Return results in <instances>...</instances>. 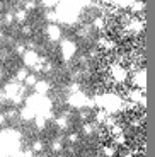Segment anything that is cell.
<instances>
[{
	"instance_id": "obj_16",
	"label": "cell",
	"mask_w": 155,
	"mask_h": 157,
	"mask_svg": "<svg viewBox=\"0 0 155 157\" xmlns=\"http://www.w3.org/2000/svg\"><path fill=\"white\" fill-rule=\"evenodd\" d=\"M0 43H2V36H0Z\"/></svg>"
},
{
	"instance_id": "obj_6",
	"label": "cell",
	"mask_w": 155,
	"mask_h": 157,
	"mask_svg": "<svg viewBox=\"0 0 155 157\" xmlns=\"http://www.w3.org/2000/svg\"><path fill=\"white\" fill-rule=\"evenodd\" d=\"M51 150H53V152H62V150H63V144L60 140H55L53 144H51Z\"/></svg>"
},
{
	"instance_id": "obj_4",
	"label": "cell",
	"mask_w": 155,
	"mask_h": 157,
	"mask_svg": "<svg viewBox=\"0 0 155 157\" xmlns=\"http://www.w3.org/2000/svg\"><path fill=\"white\" fill-rule=\"evenodd\" d=\"M27 74H29V72H27L26 67L19 68V70H17V74H16V80H17V82H24V78L27 77Z\"/></svg>"
},
{
	"instance_id": "obj_13",
	"label": "cell",
	"mask_w": 155,
	"mask_h": 157,
	"mask_svg": "<svg viewBox=\"0 0 155 157\" xmlns=\"http://www.w3.org/2000/svg\"><path fill=\"white\" fill-rule=\"evenodd\" d=\"M34 7H36V2H27V4L24 5V9H26L27 12H29V10H32Z\"/></svg>"
},
{
	"instance_id": "obj_5",
	"label": "cell",
	"mask_w": 155,
	"mask_h": 157,
	"mask_svg": "<svg viewBox=\"0 0 155 157\" xmlns=\"http://www.w3.org/2000/svg\"><path fill=\"white\" fill-rule=\"evenodd\" d=\"M36 82H38V80H36V77L32 74H27V77L24 78V86L26 87H34Z\"/></svg>"
},
{
	"instance_id": "obj_11",
	"label": "cell",
	"mask_w": 155,
	"mask_h": 157,
	"mask_svg": "<svg viewBox=\"0 0 155 157\" xmlns=\"http://www.w3.org/2000/svg\"><path fill=\"white\" fill-rule=\"evenodd\" d=\"M14 21H16V14L7 12V14H5V24H10V22H14Z\"/></svg>"
},
{
	"instance_id": "obj_12",
	"label": "cell",
	"mask_w": 155,
	"mask_h": 157,
	"mask_svg": "<svg viewBox=\"0 0 155 157\" xmlns=\"http://www.w3.org/2000/svg\"><path fill=\"white\" fill-rule=\"evenodd\" d=\"M21 33H22L24 36H31V33H32V29L29 28V26H24L22 29H21Z\"/></svg>"
},
{
	"instance_id": "obj_7",
	"label": "cell",
	"mask_w": 155,
	"mask_h": 157,
	"mask_svg": "<svg viewBox=\"0 0 155 157\" xmlns=\"http://www.w3.org/2000/svg\"><path fill=\"white\" fill-rule=\"evenodd\" d=\"M26 51H27V48H26V44H24V43H17L16 44V53H17V55H24Z\"/></svg>"
},
{
	"instance_id": "obj_9",
	"label": "cell",
	"mask_w": 155,
	"mask_h": 157,
	"mask_svg": "<svg viewBox=\"0 0 155 157\" xmlns=\"http://www.w3.org/2000/svg\"><path fill=\"white\" fill-rule=\"evenodd\" d=\"M17 118V111L16 109H9L7 113H5V120H16Z\"/></svg>"
},
{
	"instance_id": "obj_8",
	"label": "cell",
	"mask_w": 155,
	"mask_h": 157,
	"mask_svg": "<svg viewBox=\"0 0 155 157\" xmlns=\"http://www.w3.org/2000/svg\"><path fill=\"white\" fill-rule=\"evenodd\" d=\"M43 149H44L43 142H34V144H32V150H34V154L41 152V150H43Z\"/></svg>"
},
{
	"instance_id": "obj_1",
	"label": "cell",
	"mask_w": 155,
	"mask_h": 157,
	"mask_svg": "<svg viewBox=\"0 0 155 157\" xmlns=\"http://www.w3.org/2000/svg\"><path fill=\"white\" fill-rule=\"evenodd\" d=\"M48 38L51 41H58L60 39V29L56 24H48Z\"/></svg>"
},
{
	"instance_id": "obj_14",
	"label": "cell",
	"mask_w": 155,
	"mask_h": 157,
	"mask_svg": "<svg viewBox=\"0 0 155 157\" xmlns=\"http://www.w3.org/2000/svg\"><path fill=\"white\" fill-rule=\"evenodd\" d=\"M44 17H46L48 21H55V14H53V12H50V10H48L46 14H44Z\"/></svg>"
},
{
	"instance_id": "obj_2",
	"label": "cell",
	"mask_w": 155,
	"mask_h": 157,
	"mask_svg": "<svg viewBox=\"0 0 155 157\" xmlns=\"http://www.w3.org/2000/svg\"><path fill=\"white\" fill-rule=\"evenodd\" d=\"M34 89L38 90V94H46L48 90H50V84L44 82V80H38L34 86Z\"/></svg>"
},
{
	"instance_id": "obj_10",
	"label": "cell",
	"mask_w": 155,
	"mask_h": 157,
	"mask_svg": "<svg viewBox=\"0 0 155 157\" xmlns=\"http://www.w3.org/2000/svg\"><path fill=\"white\" fill-rule=\"evenodd\" d=\"M56 125H58L60 128H65V126L68 125V120H66L65 116H62V118H58V120H56Z\"/></svg>"
},
{
	"instance_id": "obj_3",
	"label": "cell",
	"mask_w": 155,
	"mask_h": 157,
	"mask_svg": "<svg viewBox=\"0 0 155 157\" xmlns=\"http://www.w3.org/2000/svg\"><path fill=\"white\" fill-rule=\"evenodd\" d=\"M26 19H27V10L26 9H21V10L16 12V22L17 24H22Z\"/></svg>"
},
{
	"instance_id": "obj_15",
	"label": "cell",
	"mask_w": 155,
	"mask_h": 157,
	"mask_svg": "<svg viewBox=\"0 0 155 157\" xmlns=\"http://www.w3.org/2000/svg\"><path fill=\"white\" fill-rule=\"evenodd\" d=\"M4 53H5V51H4V50H0V60H2V58H4V56H5V55H4Z\"/></svg>"
}]
</instances>
